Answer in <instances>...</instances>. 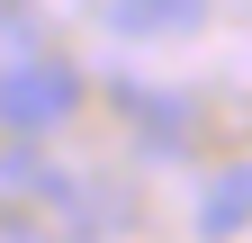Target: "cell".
<instances>
[{"label": "cell", "mask_w": 252, "mask_h": 243, "mask_svg": "<svg viewBox=\"0 0 252 243\" xmlns=\"http://www.w3.org/2000/svg\"><path fill=\"white\" fill-rule=\"evenodd\" d=\"M63 117H81V72L63 54H27L0 72V135H54Z\"/></svg>", "instance_id": "cell-1"}, {"label": "cell", "mask_w": 252, "mask_h": 243, "mask_svg": "<svg viewBox=\"0 0 252 243\" xmlns=\"http://www.w3.org/2000/svg\"><path fill=\"white\" fill-rule=\"evenodd\" d=\"M90 18H99L108 36L162 45V36H198V27H207V0H90Z\"/></svg>", "instance_id": "cell-2"}, {"label": "cell", "mask_w": 252, "mask_h": 243, "mask_svg": "<svg viewBox=\"0 0 252 243\" xmlns=\"http://www.w3.org/2000/svg\"><path fill=\"white\" fill-rule=\"evenodd\" d=\"M117 108L135 117L144 153H180V144L198 135V108H189V99H171V90H135V81H126V90H117Z\"/></svg>", "instance_id": "cell-3"}, {"label": "cell", "mask_w": 252, "mask_h": 243, "mask_svg": "<svg viewBox=\"0 0 252 243\" xmlns=\"http://www.w3.org/2000/svg\"><path fill=\"white\" fill-rule=\"evenodd\" d=\"M243 225H252V162H225L198 189V234H243Z\"/></svg>", "instance_id": "cell-4"}, {"label": "cell", "mask_w": 252, "mask_h": 243, "mask_svg": "<svg viewBox=\"0 0 252 243\" xmlns=\"http://www.w3.org/2000/svg\"><path fill=\"white\" fill-rule=\"evenodd\" d=\"M27 54H45V18H36V9H18V0H0V72L27 63Z\"/></svg>", "instance_id": "cell-5"}, {"label": "cell", "mask_w": 252, "mask_h": 243, "mask_svg": "<svg viewBox=\"0 0 252 243\" xmlns=\"http://www.w3.org/2000/svg\"><path fill=\"white\" fill-rule=\"evenodd\" d=\"M0 234H36V216L27 207H0Z\"/></svg>", "instance_id": "cell-6"}]
</instances>
